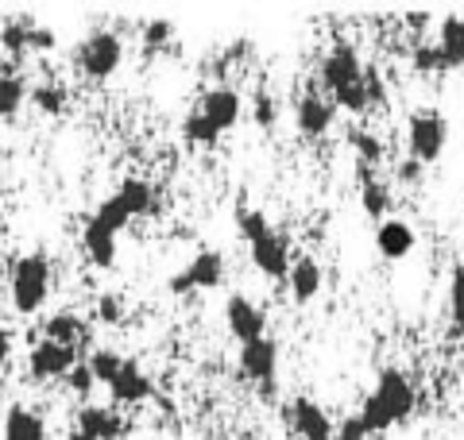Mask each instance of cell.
<instances>
[{
    "mask_svg": "<svg viewBox=\"0 0 464 440\" xmlns=\"http://www.w3.org/2000/svg\"><path fill=\"white\" fill-rule=\"evenodd\" d=\"M414 406H418V390L411 378H406V371L387 367V371H380V378H375V387L368 390V398L360 402L356 417L364 421L368 433H387L411 417Z\"/></svg>",
    "mask_w": 464,
    "mask_h": 440,
    "instance_id": "obj_1",
    "label": "cell"
},
{
    "mask_svg": "<svg viewBox=\"0 0 464 440\" xmlns=\"http://www.w3.org/2000/svg\"><path fill=\"white\" fill-rule=\"evenodd\" d=\"M47 293H51V259L43 252H27L12 263V278H8V298H12V310L32 317L47 305Z\"/></svg>",
    "mask_w": 464,
    "mask_h": 440,
    "instance_id": "obj_2",
    "label": "cell"
},
{
    "mask_svg": "<svg viewBox=\"0 0 464 440\" xmlns=\"http://www.w3.org/2000/svg\"><path fill=\"white\" fill-rule=\"evenodd\" d=\"M74 70L82 73V78H90V81H109L116 70H121L124 62V39L116 35V32H90L78 47H74Z\"/></svg>",
    "mask_w": 464,
    "mask_h": 440,
    "instance_id": "obj_3",
    "label": "cell"
},
{
    "mask_svg": "<svg viewBox=\"0 0 464 440\" xmlns=\"http://www.w3.org/2000/svg\"><path fill=\"white\" fill-rule=\"evenodd\" d=\"M449 147V120L438 109H418L406 116V158H414L418 167H433Z\"/></svg>",
    "mask_w": 464,
    "mask_h": 440,
    "instance_id": "obj_4",
    "label": "cell"
},
{
    "mask_svg": "<svg viewBox=\"0 0 464 440\" xmlns=\"http://www.w3.org/2000/svg\"><path fill=\"white\" fill-rule=\"evenodd\" d=\"M364 78V62H360V51L353 43H333L317 62V81H322V97H337L348 85H356Z\"/></svg>",
    "mask_w": 464,
    "mask_h": 440,
    "instance_id": "obj_5",
    "label": "cell"
},
{
    "mask_svg": "<svg viewBox=\"0 0 464 440\" xmlns=\"http://www.w3.org/2000/svg\"><path fill=\"white\" fill-rule=\"evenodd\" d=\"M237 367L248 383L259 387L264 398H275V390H279V378H275V371H279V344H275L271 336H259V340H252V344H240V363Z\"/></svg>",
    "mask_w": 464,
    "mask_h": 440,
    "instance_id": "obj_6",
    "label": "cell"
},
{
    "mask_svg": "<svg viewBox=\"0 0 464 440\" xmlns=\"http://www.w3.org/2000/svg\"><path fill=\"white\" fill-rule=\"evenodd\" d=\"M221 282H225V255L217 247H201L182 271L170 274L167 290L182 298V293H194V290H217Z\"/></svg>",
    "mask_w": 464,
    "mask_h": 440,
    "instance_id": "obj_7",
    "label": "cell"
},
{
    "mask_svg": "<svg viewBox=\"0 0 464 440\" xmlns=\"http://www.w3.org/2000/svg\"><path fill=\"white\" fill-rule=\"evenodd\" d=\"M74 363H78L74 348L39 340L32 351H27V378H32V383H54V378H66Z\"/></svg>",
    "mask_w": 464,
    "mask_h": 440,
    "instance_id": "obj_8",
    "label": "cell"
},
{
    "mask_svg": "<svg viewBox=\"0 0 464 440\" xmlns=\"http://www.w3.org/2000/svg\"><path fill=\"white\" fill-rule=\"evenodd\" d=\"M198 112L206 116V120L221 131H232L240 124V112H244V105H240V93L232 90V85H225V81H217V85H209L206 93H201V100H198Z\"/></svg>",
    "mask_w": 464,
    "mask_h": 440,
    "instance_id": "obj_9",
    "label": "cell"
},
{
    "mask_svg": "<svg viewBox=\"0 0 464 440\" xmlns=\"http://www.w3.org/2000/svg\"><path fill=\"white\" fill-rule=\"evenodd\" d=\"M225 325L240 344H252V340H259V336H267V313L259 310L252 298L232 293V298L225 301Z\"/></svg>",
    "mask_w": 464,
    "mask_h": 440,
    "instance_id": "obj_10",
    "label": "cell"
},
{
    "mask_svg": "<svg viewBox=\"0 0 464 440\" xmlns=\"http://www.w3.org/2000/svg\"><path fill=\"white\" fill-rule=\"evenodd\" d=\"M333 120H337V109L329 105V97H322V93H302L295 100V128H298V136L322 139V136H329Z\"/></svg>",
    "mask_w": 464,
    "mask_h": 440,
    "instance_id": "obj_11",
    "label": "cell"
},
{
    "mask_svg": "<svg viewBox=\"0 0 464 440\" xmlns=\"http://www.w3.org/2000/svg\"><path fill=\"white\" fill-rule=\"evenodd\" d=\"M414 247H418V232L411 228V220H402V216L380 220V228H375V252H380L387 263L411 259Z\"/></svg>",
    "mask_w": 464,
    "mask_h": 440,
    "instance_id": "obj_12",
    "label": "cell"
},
{
    "mask_svg": "<svg viewBox=\"0 0 464 440\" xmlns=\"http://www.w3.org/2000/svg\"><path fill=\"white\" fill-rule=\"evenodd\" d=\"M252 263H256L259 274L286 282V271H290V263H295V255H290V236H286V232H275L271 228L264 240L252 244Z\"/></svg>",
    "mask_w": 464,
    "mask_h": 440,
    "instance_id": "obj_13",
    "label": "cell"
},
{
    "mask_svg": "<svg viewBox=\"0 0 464 440\" xmlns=\"http://www.w3.org/2000/svg\"><path fill=\"white\" fill-rule=\"evenodd\" d=\"M286 417H290V433L298 440H333V421L314 398H295Z\"/></svg>",
    "mask_w": 464,
    "mask_h": 440,
    "instance_id": "obj_14",
    "label": "cell"
},
{
    "mask_svg": "<svg viewBox=\"0 0 464 440\" xmlns=\"http://www.w3.org/2000/svg\"><path fill=\"white\" fill-rule=\"evenodd\" d=\"M109 394H112V402H121V406H136V402H148V398H151L155 383H151L148 371H143L136 359H124L121 371L112 375Z\"/></svg>",
    "mask_w": 464,
    "mask_h": 440,
    "instance_id": "obj_15",
    "label": "cell"
},
{
    "mask_svg": "<svg viewBox=\"0 0 464 440\" xmlns=\"http://www.w3.org/2000/svg\"><path fill=\"white\" fill-rule=\"evenodd\" d=\"M286 286H290V301H295V305L317 301V293H322V286H325L322 263H317L314 255L295 259V263H290V271H286Z\"/></svg>",
    "mask_w": 464,
    "mask_h": 440,
    "instance_id": "obj_16",
    "label": "cell"
},
{
    "mask_svg": "<svg viewBox=\"0 0 464 440\" xmlns=\"http://www.w3.org/2000/svg\"><path fill=\"white\" fill-rule=\"evenodd\" d=\"M74 429L85 433L90 440H124L128 433H132V425H128L121 414L105 409V406H82Z\"/></svg>",
    "mask_w": 464,
    "mask_h": 440,
    "instance_id": "obj_17",
    "label": "cell"
},
{
    "mask_svg": "<svg viewBox=\"0 0 464 440\" xmlns=\"http://www.w3.org/2000/svg\"><path fill=\"white\" fill-rule=\"evenodd\" d=\"M438 51L445 58L449 70H460L464 66V16H457V12H449V16H441L438 24Z\"/></svg>",
    "mask_w": 464,
    "mask_h": 440,
    "instance_id": "obj_18",
    "label": "cell"
},
{
    "mask_svg": "<svg viewBox=\"0 0 464 440\" xmlns=\"http://www.w3.org/2000/svg\"><path fill=\"white\" fill-rule=\"evenodd\" d=\"M0 440H47V421L27 406H12L5 414V433Z\"/></svg>",
    "mask_w": 464,
    "mask_h": 440,
    "instance_id": "obj_19",
    "label": "cell"
},
{
    "mask_svg": "<svg viewBox=\"0 0 464 440\" xmlns=\"http://www.w3.org/2000/svg\"><path fill=\"white\" fill-rule=\"evenodd\" d=\"M82 252H85V259H90L93 267L109 271L112 263H116V236H112V232H105L101 225H93V220H85V228H82Z\"/></svg>",
    "mask_w": 464,
    "mask_h": 440,
    "instance_id": "obj_20",
    "label": "cell"
},
{
    "mask_svg": "<svg viewBox=\"0 0 464 440\" xmlns=\"http://www.w3.org/2000/svg\"><path fill=\"white\" fill-rule=\"evenodd\" d=\"M43 340L78 351V348L85 344V325H82V320L70 313V310H58V313H51L47 320H43Z\"/></svg>",
    "mask_w": 464,
    "mask_h": 440,
    "instance_id": "obj_21",
    "label": "cell"
},
{
    "mask_svg": "<svg viewBox=\"0 0 464 440\" xmlns=\"http://www.w3.org/2000/svg\"><path fill=\"white\" fill-rule=\"evenodd\" d=\"M116 197H121V205L132 213V220L148 216L155 209V186L143 182V178H124L121 186H116Z\"/></svg>",
    "mask_w": 464,
    "mask_h": 440,
    "instance_id": "obj_22",
    "label": "cell"
},
{
    "mask_svg": "<svg viewBox=\"0 0 464 440\" xmlns=\"http://www.w3.org/2000/svg\"><path fill=\"white\" fill-rule=\"evenodd\" d=\"M27 97L35 100V109H39L43 116H63L66 105H70L66 85H58V81H39L35 90H27Z\"/></svg>",
    "mask_w": 464,
    "mask_h": 440,
    "instance_id": "obj_23",
    "label": "cell"
},
{
    "mask_svg": "<svg viewBox=\"0 0 464 440\" xmlns=\"http://www.w3.org/2000/svg\"><path fill=\"white\" fill-rule=\"evenodd\" d=\"M90 220H93V225H101L105 232H112V236H121V232H124L128 225H132V213H128L124 205H121V197L109 194V197L93 209V216H90Z\"/></svg>",
    "mask_w": 464,
    "mask_h": 440,
    "instance_id": "obj_24",
    "label": "cell"
},
{
    "mask_svg": "<svg viewBox=\"0 0 464 440\" xmlns=\"http://www.w3.org/2000/svg\"><path fill=\"white\" fill-rule=\"evenodd\" d=\"M27 100V81L20 73H0V120H12Z\"/></svg>",
    "mask_w": 464,
    "mask_h": 440,
    "instance_id": "obj_25",
    "label": "cell"
},
{
    "mask_svg": "<svg viewBox=\"0 0 464 440\" xmlns=\"http://www.w3.org/2000/svg\"><path fill=\"white\" fill-rule=\"evenodd\" d=\"M360 205H364L368 216L387 220V213H391V186L380 182V178H364V186H360Z\"/></svg>",
    "mask_w": 464,
    "mask_h": 440,
    "instance_id": "obj_26",
    "label": "cell"
},
{
    "mask_svg": "<svg viewBox=\"0 0 464 440\" xmlns=\"http://www.w3.org/2000/svg\"><path fill=\"white\" fill-rule=\"evenodd\" d=\"M348 147L360 155V163H368L375 167L383 158V139L375 136V131H368L364 124H356V128H348Z\"/></svg>",
    "mask_w": 464,
    "mask_h": 440,
    "instance_id": "obj_27",
    "label": "cell"
},
{
    "mask_svg": "<svg viewBox=\"0 0 464 440\" xmlns=\"http://www.w3.org/2000/svg\"><path fill=\"white\" fill-rule=\"evenodd\" d=\"M182 136H186V143H194V147H217V143H221V131H217V128H213V124H209L198 109L186 112V120H182Z\"/></svg>",
    "mask_w": 464,
    "mask_h": 440,
    "instance_id": "obj_28",
    "label": "cell"
},
{
    "mask_svg": "<svg viewBox=\"0 0 464 440\" xmlns=\"http://www.w3.org/2000/svg\"><path fill=\"white\" fill-rule=\"evenodd\" d=\"M121 363H124V356L121 351H112V348H97L90 359H85V367H90V375H93V383H112V375L121 371Z\"/></svg>",
    "mask_w": 464,
    "mask_h": 440,
    "instance_id": "obj_29",
    "label": "cell"
},
{
    "mask_svg": "<svg viewBox=\"0 0 464 440\" xmlns=\"http://www.w3.org/2000/svg\"><path fill=\"white\" fill-rule=\"evenodd\" d=\"M237 232H240V236L248 240V244H256V240H264L267 232H271V220H267V213L240 205V209H237Z\"/></svg>",
    "mask_w": 464,
    "mask_h": 440,
    "instance_id": "obj_30",
    "label": "cell"
},
{
    "mask_svg": "<svg viewBox=\"0 0 464 440\" xmlns=\"http://www.w3.org/2000/svg\"><path fill=\"white\" fill-rule=\"evenodd\" d=\"M140 39H143V54L151 58V54H159L174 39V24L170 20H148V24H143V32H140Z\"/></svg>",
    "mask_w": 464,
    "mask_h": 440,
    "instance_id": "obj_31",
    "label": "cell"
},
{
    "mask_svg": "<svg viewBox=\"0 0 464 440\" xmlns=\"http://www.w3.org/2000/svg\"><path fill=\"white\" fill-rule=\"evenodd\" d=\"M411 66H414V73H445L449 70L441 51H438V43H426V39L411 51Z\"/></svg>",
    "mask_w": 464,
    "mask_h": 440,
    "instance_id": "obj_32",
    "label": "cell"
},
{
    "mask_svg": "<svg viewBox=\"0 0 464 440\" xmlns=\"http://www.w3.org/2000/svg\"><path fill=\"white\" fill-rule=\"evenodd\" d=\"M449 317H453V329L464 332V267L449 274Z\"/></svg>",
    "mask_w": 464,
    "mask_h": 440,
    "instance_id": "obj_33",
    "label": "cell"
},
{
    "mask_svg": "<svg viewBox=\"0 0 464 440\" xmlns=\"http://www.w3.org/2000/svg\"><path fill=\"white\" fill-rule=\"evenodd\" d=\"M93 317L101 320V325H121V320H124V298H121V293H101Z\"/></svg>",
    "mask_w": 464,
    "mask_h": 440,
    "instance_id": "obj_34",
    "label": "cell"
},
{
    "mask_svg": "<svg viewBox=\"0 0 464 440\" xmlns=\"http://www.w3.org/2000/svg\"><path fill=\"white\" fill-rule=\"evenodd\" d=\"M27 20H20V24H5V32H0V43H5V51L12 54V58H24L27 54Z\"/></svg>",
    "mask_w": 464,
    "mask_h": 440,
    "instance_id": "obj_35",
    "label": "cell"
},
{
    "mask_svg": "<svg viewBox=\"0 0 464 440\" xmlns=\"http://www.w3.org/2000/svg\"><path fill=\"white\" fill-rule=\"evenodd\" d=\"M252 120L259 128H275V120H279V105H275L271 93H256L252 97Z\"/></svg>",
    "mask_w": 464,
    "mask_h": 440,
    "instance_id": "obj_36",
    "label": "cell"
},
{
    "mask_svg": "<svg viewBox=\"0 0 464 440\" xmlns=\"http://www.w3.org/2000/svg\"><path fill=\"white\" fill-rule=\"evenodd\" d=\"M66 387H70V390H74V394H78V398H90V394H93V387H97V383H93L90 367H85L82 359H78L74 367H70V375H66Z\"/></svg>",
    "mask_w": 464,
    "mask_h": 440,
    "instance_id": "obj_37",
    "label": "cell"
},
{
    "mask_svg": "<svg viewBox=\"0 0 464 440\" xmlns=\"http://www.w3.org/2000/svg\"><path fill=\"white\" fill-rule=\"evenodd\" d=\"M58 47V35L51 32V27H27V54L32 51H54Z\"/></svg>",
    "mask_w": 464,
    "mask_h": 440,
    "instance_id": "obj_38",
    "label": "cell"
},
{
    "mask_svg": "<svg viewBox=\"0 0 464 440\" xmlns=\"http://www.w3.org/2000/svg\"><path fill=\"white\" fill-rule=\"evenodd\" d=\"M368 436H372V433L364 429V421H360L356 414H353V417H344L337 429H333V440H368Z\"/></svg>",
    "mask_w": 464,
    "mask_h": 440,
    "instance_id": "obj_39",
    "label": "cell"
},
{
    "mask_svg": "<svg viewBox=\"0 0 464 440\" xmlns=\"http://www.w3.org/2000/svg\"><path fill=\"white\" fill-rule=\"evenodd\" d=\"M395 174H399V182H406V186H418V182H422V174H426V167H418L414 158H402Z\"/></svg>",
    "mask_w": 464,
    "mask_h": 440,
    "instance_id": "obj_40",
    "label": "cell"
},
{
    "mask_svg": "<svg viewBox=\"0 0 464 440\" xmlns=\"http://www.w3.org/2000/svg\"><path fill=\"white\" fill-rule=\"evenodd\" d=\"M12 344H16V336H12L8 329H0V367L12 359Z\"/></svg>",
    "mask_w": 464,
    "mask_h": 440,
    "instance_id": "obj_41",
    "label": "cell"
},
{
    "mask_svg": "<svg viewBox=\"0 0 464 440\" xmlns=\"http://www.w3.org/2000/svg\"><path fill=\"white\" fill-rule=\"evenodd\" d=\"M402 24H411V27H430V12H411V16H402Z\"/></svg>",
    "mask_w": 464,
    "mask_h": 440,
    "instance_id": "obj_42",
    "label": "cell"
},
{
    "mask_svg": "<svg viewBox=\"0 0 464 440\" xmlns=\"http://www.w3.org/2000/svg\"><path fill=\"white\" fill-rule=\"evenodd\" d=\"M66 440H90V436H85V433H78V429H70V433H66Z\"/></svg>",
    "mask_w": 464,
    "mask_h": 440,
    "instance_id": "obj_43",
    "label": "cell"
}]
</instances>
